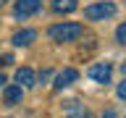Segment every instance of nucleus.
I'll use <instances>...</instances> for the list:
<instances>
[{
	"label": "nucleus",
	"instance_id": "f257e3e1",
	"mask_svg": "<svg viewBox=\"0 0 126 118\" xmlns=\"http://www.w3.org/2000/svg\"><path fill=\"white\" fill-rule=\"evenodd\" d=\"M47 34H50V39L53 42H76L81 34H84V26L76 21H63V24H55V26H50L47 29Z\"/></svg>",
	"mask_w": 126,
	"mask_h": 118
},
{
	"label": "nucleus",
	"instance_id": "f03ea898",
	"mask_svg": "<svg viewBox=\"0 0 126 118\" xmlns=\"http://www.w3.org/2000/svg\"><path fill=\"white\" fill-rule=\"evenodd\" d=\"M116 3H110V0H100V3H92V5L84 8V18L89 21H105L110 16H116Z\"/></svg>",
	"mask_w": 126,
	"mask_h": 118
},
{
	"label": "nucleus",
	"instance_id": "7ed1b4c3",
	"mask_svg": "<svg viewBox=\"0 0 126 118\" xmlns=\"http://www.w3.org/2000/svg\"><path fill=\"white\" fill-rule=\"evenodd\" d=\"M39 11H42V0H16V5H13L16 18H29Z\"/></svg>",
	"mask_w": 126,
	"mask_h": 118
},
{
	"label": "nucleus",
	"instance_id": "20e7f679",
	"mask_svg": "<svg viewBox=\"0 0 126 118\" xmlns=\"http://www.w3.org/2000/svg\"><path fill=\"white\" fill-rule=\"evenodd\" d=\"M87 76L92 79V81H97V84H110V76H113V66H110V63H94V66H89Z\"/></svg>",
	"mask_w": 126,
	"mask_h": 118
},
{
	"label": "nucleus",
	"instance_id": "39448f33",
	"mask_svg": "<svg viewBox=\"0 0 126 118\" xmlns=\"http://www.w3.org/2000/svg\"><path fill=\"white\" fill-rule=\"evenodd\" d=\"M76 79H79V71H76V68H63L61 74L55 76L53 87L58 89V92H61V89H66V87H71L74 81H76Z\"/></svg>",
	"mask_w": 126,
	"mask_h": 118
},
{
	"label": "nucleus",
	"instance_id": "423d86ee",
	"mask_svg": "<svg viewBox=\"0 0 126 118\" xmlns=\"http://www.w3.org/2000/svg\"><path fill=\"white\" fill-rule=\"evenodd\" d=\"M16 84L21 87V89H29V87H34V84H37L34 71H32V68H18V71H16Z\"/></svg>",
	"mask_w": 126,
	"mask_h": 118
},
{
	"label": "nucleus",
	"instance_id": "0eeeda50",
	"mask_svg": "<svg viewBox=\"0 0 126 118\" xmlns=\"http://www.w3.org/2000/svg\"><path fill=\"white\" fill-rule=\"evenodd\" d=\"M34 39H37V31H34V29H21V31H16V34H13L11 42H13L16 47H29Z\"/></svg>",
	"mask_w": 126,
	"mask_h": 118
},
{
	"label": "nucleus",
	"instance_id": "6e6552de",
	"mask_svg": "<svg viewBox=\"0 0 126 118\" xmlns=\"http://www.w3.org/2000/svg\"><path fill=\"white\" fill-rule=\"evenodd\" d=\"M24 97V89L18 84H8L5 89H3V100H5V105H18Z\"/></svg>",
	"mask_w": 126,
	"mask_h": 118
},
{
	"label": "nucleus",
	"instance_id": "1a4fd4ad",
	"mask_svg": "<svg viewBox=\"0 0 126 118\" xmlns=\"http://www.w3.org/2000/svg\"><path fill=\"white\" fill-rule=\"evenodd\" d=\"M79 8L76 0H53V11L55 13H74Z\"/></svg>",
	"mask_w": 126,
	"mask_h": 118
},
{
	"label": "nucleus",
	"instance_id": "9d476101",
	"mask_svg": "<svg viewBox=\"0 0 126 118\" xmlns=\"http://www.w3.org/2000/svg\"><path fill=\"white\" fill-rule=\"evenodd\" d=\"M116 42L118 45H126V24H121L116 29Z\"/></svg>",
	"mask_w": 126,
	"mask_h": 118
},
{
	"label": "nucleus",
	"instance_id": "9b49d317",
	"mask_svg": "<svg viewBox=\"0 0 126 118\" xmlns=\"http://www.w3.org/2000/svg\"><path fill=\"white\" fill-rule=\"evenodd\" d=\"M11 63H13V55H3L0 58V66H11Z\"/></svg>",
	"mask_w": 126,
	"mask_h": 118
},
{
	"label": "nucleus",
	"instance_id": "f8f14e48",
	"mask_svg": "<svg viewBox=\"0 0 126 118\" xmlns=\"http://www.w3.org/2000/svg\"><path fill=\"white\" fill-rule=\"evenodd\" d=\"M118 97H121V100L126 97V81H121V84H118Z\"/></svg>",
	"mask_w": 126,
	"mask_h": 118
},
{
	"label": "nucleus",
	"instance_id": "ddd939ff",
	"mask_svg": "<svg viewBox=\"0 0 126 118\" xmlns=\"http://www.w3.org/2000/svg\"><path fill=\"white\" fill-rule=\"evenodd\" d=\"M102 118H116V110H105V116Z\"/></svg>",
	"mask_w": 126,
	"mask_h": 118
},
{
	"label": "nucleus",
	"instance_id": "4468645a",
	"mask_svg": "<svg viewBox=\"0 0 126 118\" xmlns=\"http://www.w3.org/2000/svg\"><path fill=\"white\" fill-rule=\"evenodd\" d=\"M3 84H5V76H3V74H0V87H3Z\"/></svg>",
	"mask_w": 126,
	"mask_h": 118
},
{
	"label": "nucleus",
	"instance_id": "2eb2a0df",
	"mask_svg": "<svg viewBox=\"0 0 126 118\" xmlns=\"http://www.w3.org/2000/svg\"><path fill=\"white\" fill-rule=\"evenodd\" d=\"M81 118H94V116H92V113H84V116H81Z\"/></svg>",
	"mask_w": 126,
	"mask_h": 118
}]
</instances>
